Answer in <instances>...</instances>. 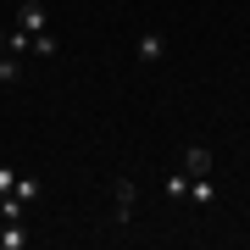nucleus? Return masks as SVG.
<instances>
[{
	"instance_id": "10",
	"label": "nucleus",
	"mask_w": 250,
	"mask_h": 250,
	"mask_svg": "<svg viewBox=\"0 0 250 250\" xmlns=\"http://www.w3.org/2000/svg\"><path fill=\"white\" fill-rule=\"evenodd\" d=\"M22 78V62L17 56H0V83H17Z\"/></svg>"
},
{
	"instance_id": "6",
	"label": "nucleus",
	"mask_w": 250,
	"mask_h": 250,
	"mask_svg": "<svg viewBox=\"0 0 250 250\" xmlns=\"http://www.w3.org/2000/svg\"><path fill=\"white\" fill-rule=\"evenodd\" d=\"M0 250H28V228L22 223H6V228H0Z\"/></svg>"
},
{
	"instance_id": "2",
	"label": "nucleus",
	"mask_w": 250,
	"mask_h": 250,
	"mask_svg": "<svg viewBox=\"0 0 250 250\" xmlns=\"http://www.w3.org/2000/svg\"><path fill=\"white\" fill-rule=\"evenodd\" d=\"M17 28L22 34H45V6H39V0H22L17 6Z\"/></svg>"
},
{
	"instance_id": "1",
	"label": "nucleus",
	"mask_w": 250,
	"mask_h": 250,
	"mask_svg": "<svg viewBox=\"0 0 250 250\" xmlns=\"http://www.w3.org/2000/svg\"><path fill=\"white\" fill-rule=\"evenodd\" d=\"M111 200H117L111 223H134V211H139V189H134V178H117V184H111Z\"/></svg>"
},
{
	"instance_id": "8",
	"label": "nucleus",
	"mask_w": 250,
	"mask_h": 250,
	"mask_svg": "<svg viewBox=\"0 0 250 250\" xmlns=\"http://www.w3.org/2000/svg\"><path fill=\"white\" fill-rule=\"evenodd\" d=\"M56 50H62V39H56L50 28H45V34H34V39H28V56H56Z\"/></svg>"
},
{
	"instance_id": "9",
	"label": "nucleus",
	"mask_w": 250,
	"mask_h": 250,
	"mask_svg": "<svg viewBox=\"0 0 250 250\" xmlns=\"http://www.w3.org/2000/svg\"><path fill=\"white\" fill-rule=\"evenodd\" d=\"M167 200H189V172H184V167L167 178Z\"/></svg>"
},
{
	"instance_id": "3",
	"label": "nucleus",
	"mask_w": 250,
	"mask_h": 250,
	"mask_svg": "<svg viewBox=\"0 0 250 250\" xmlns=\"http://www.w3.org/2000/svg\"><path fill=\"white\" fill-rule=\"evenodd\" d=\"M184 172L189 178H206V172H211V145H189L184 150Z\"/></svg>"
},
{
	"instance_id": "11",
	"label": "nucleus",
	"mask_w": 250,
	"mask_h": 250,
	"mask_svg": "<svg viewBox=\"0 0 250 250\" xmlns=\"http://www.w3.org/2000/svg\"><path fill=\"white\" fill-rule=\"evenodd\" d=\"M11 195H17V200H28V206H34V200H39V178H17V189H11Z\"/></svg>"
},
{
	"instance_id": "4",
	"label": "nucleus",
	"mask_w": 250,
	"mask_h": 250,
	"mask_svg": "<svg viewBox=\"0 0 250 250\" xmlns=\"http://www.w3.org/2000/svg\"><path fill=\"white\" fill-rule=\"evenodd\" d=\"M161 56H167V34H156V28H150V34L139 39V62H145V67H156Z\"/></svg>"
},
{
	"instance_id": "13",
	"label": "nucleus",
	"mask_w": 250,
	"mask_h": 250,
	"mask_svg": "<svg viewBox=\"0 0 250 250\" xmlns=\"http://www.w3.org/2000/svg\"><path fill=\"white\" fill-rule=\"evenodd\" d=\"M0 45H6V39H0Z\"/></svg>"
},
{
	"instance_id": "12",
	"label": "nucleus",
	"mask_w": 250,
	"mask_h": 250,
	"mask_svg": "<svg viewBox=\"0 0 250 250\" xmlns=\"http://www.w3.org/2000/svg\"><path fill=\"white\" fill-rule=\"evenodd\" d=\"M11 189H17V172H11V167H0V195H11Z\"/></svg>"
},
{
	"instance_id": "5",
	"label": "nucleus",
	"mask_w": 250,
	"mask_h": 250,
	"mask_svg": "<svg viewBox=\"0 0 250 250\" xmlns=\"http://www.w3.org/2000/svg\"><path fill=\"white\" fill-rule=\"evenodd\" d=\"M189 200H195V206H211V200H217V184H211V172H206V178H189Z\"/></svg>"
},
{
	"instance_id": "7",
	"label": "nucleus",
	"mask_w": 250,
	"mask_h": 250,
	"mask_svg": "<svg viewBox=\"0 0 250 250\" xmlns=\"http://www.w3.org/2000/svg\"><path fill=\"white\" fill-rule=\"evenodd\" d=\"M28 217V200H17V195H0V223H22Z\"/></svg>"
}]
</instances>
